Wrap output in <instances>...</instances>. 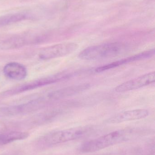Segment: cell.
<instances>
[{"instance_id": "11", "label": "cell", "mask_w": 155, "mask_h": 155, "mask_svg": "<svg viewBox=\"0 0 155 155\" xmlns=\"http://www.w3.org/2000/svg\"><path fill=\"white\" fill-rule=\"evenodd\" d=\"M28 137V134L24 132L13 131L0 133V145L23 140Z\"/></svg>"}, {"instance_id": "2", "label": "cell", "mask_w": 155, "mask_h": 155, "mask_svg": "<svg viewBox=\"0 0 155 155\" xmlns=\"http://www.w3.org/2000/svg\"><path fill=\"white\" fill-rule=\"evenodd\" d=\"M93 130L91 127L83 126L52 132L39 138L37 146L40 147H48L80 139L89 135Z\"/></svg>"}, {"instance_id": "5", "label": "cell", "mask_w": 155, "mask_h": 155, "mask_svg": "<svg viewBox=\"0 0 155 155\" xmlns=\"http://www.w3.org/2000/svg\"><path fill=\"white\" fill-rule=\"evenodd\" d=\"M79 45L74 42H66L55 45L43 49L39 54L40 59L50 60L66 56L78 49Z\"/></svg>"}, {"instance_id": "7", "label": "cell", "mask_w": 155, "mask_h": 155, "mask_svg": "<svg viewBox=\"0 0 155 155\" xmlns=\"http://www.w3.org/2000/svg\"><path fill=\"white\" fill-rule=\"evenodd\" d=\"M155 49L149 51H145L140 53L121 59L119 61L111 63L108 64L102 65L100 67H97L95 69L94 71L96 73H102L116 67H120L124 64H127L130 63L134 62L137 61H142V60H145V59H149L153 57L155 54Z\"/></svg>"}, {"instance_id": "12", "label": "cell", "mask_w": 155, "mask_h": 155, "mask_svg": "<svg viewBox=\"0 0 155 155\" xmlns=\"http://www.w3.org/2000/svg\"><path fill=\"white\" fill-rule=\"evenodd\" d=\"M27 16L23 14H12L0 16V27L25 20Z\"/></svg>"}, {"instance_id": "9", "label": "cell", "mask_w": 155, "mask_h": 155, "mask_svg": "<svg viewBox=\"0 0 155 155\" xmlns=\"http://www.w3.org/2000/svg\"><path fill=\"white\" fill-rule=\"evenodd\" d=\"M90 87L91 84L88 83L73 85L53 91L49 93L48 96L51 101H55L80 94Z\"/></svg>"}, {"instance_id": "1", "label": "cell", "mask_w": 155, "mask_h": 155, "mask_svg": "<svg viewBox=\"0 0 155 155\" xmlns=\"http://www.w3.org/2000/svg\"><path fill=\"white\" fill-rule=\"evenodd\" d=\"M139 134V130L126 129L116 130L84 143L80 147L83 153H92L129 141Z\"/></svg>"}, {"instance_id": "4", "label": "cell", "mask_w": 155, "mask_h": 155, "mask_svg": "<svg viewBox=\"0 0 155 155\" xmlns=\"http://www.w3.org/2000/svg\"><path fill=\"white\" fill-rule=\"evenodd\" d=\"M73 74L69 73H62L48 77L42 78L37 80H34L30 82L16 87L12 89L8 90L5 93L6 95H12L25 91L38 88L44 86L54 84L60 81L66 80L71 78L73 75Z\"/></svg>"}, {"instance_id": "10", "label": "cell", "mask_w": 155, "mask_h": 155, "mask_svg": "<svg viewBox=\"0 0 155 155\" xmlns=\"http://www.w3.org/2000/svg\"><path fill=\"white\" fill-rule=\"evenodd\" d=\"M3 73L7 78L14 80H21L26 78L27 70L25 66L19 63L12 62L4 67Z\"/></svg>"}, {"instance_id": "8", "label": "cell", "mask_w": 155, "mask_h": 155, "mask_svg": "<svg viewBox=\"0 0 155 155\" xmlns=\"http://www.w3.org/2000/svg\"><path fill=\"white\" fill-rule=\"evenodd\" d=\"M149 114V111L146 109L127 110L113 116L106 120L105 122L108 124H120L143 119L147 117Z\"/></svg>"}, {"instance_id": "6", "label": "cell", "mask_w": 155, "mask_h": 155, "mask_svg": "<svg viewBox=\"0 0 155 155\" xmlns=\"http://www.w3.org/2000/svg\"><path fill=\"white\" fill-rule=\"evenodd\" d=\"M155 81V73L154 71L120 84L115 87L114 91L116 93L133 91L152 84Z\"/></svg>"}, {"instance_id": "3", "label": "cell", "mask_w": 155, "mask_h": 155, "mask_svg": "<svg viewBox=\"0 0 155 155\" xmlns=\"http://www.w3.org/2000/svg\"><path fill=\"white\" fill-rule=\"evenodd\" d=\"M126 48V45L121 43H107L87 47L81 51L78 56L86 61L103 60L120 55Z\"/></svg>"}]
</instances>
